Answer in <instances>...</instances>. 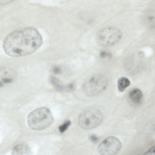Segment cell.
<instances>
[{"label":"cell","instance_id":"2e32d148","mask_svg":"<svg viewBox=\"0 0 155 155\" xmlns=\"http://www.w3.org/2000/svg\"><path fill=\"white\" fill-rule=\"evenodd\" d=\"M53 72L56 74H60L61 72V70L60 68L58 67H54L52 70Z\"/></svg>","mask_w":155,"mask_h":155},{"label":"cell","instance_id":"ba28073f","mask_svg":"<svg viewBox=\"0 0 155 155\" xmlns=\"http://www.w3.org/2000/svg\"><path fill=\"white\" fill-rule=\"evenodd\" d=\"M30 150L26 144L21 143L13 148L12 155H30Z\"/></svg>","mask_w":155,"mask_h":155},{"label":"cell","instance_id":"3957f363","mask_svg":"<svg viewBox=\"0 0 155 155\" xmlns=\"http://www.w3.org/2000/svg\"><path fill=\"white\" fill-rule=\"evenodd\" d=\"M107 78L102 74L94 75L86 80L83 86V90L87 95L93 97L104 91L108 84Z\"/></svg>","mask_w":155,"mask_h":155},{"label":"cell","instance_id":"277c9868","mask_svg":"<svg viewBox=\"0 0 155 155\" xmlns=\"http://www.w3.org/2000/svg\"><path fill=\"white\" fill-rule=\"evenodd\" d=\"M103 118L102 113L97 109L91 108L83 111L78 118V124L82 128L89 129L95 128L102 122Z\"/></svg>","mask_w":155,"mask_h":155},{"label":"cell","instance_id":"6da1fadb","mask_svg":"<svg viewBox=\"0 0 155 155\" xmlns=\"http://www.w3.org/2000/svg\"><path fill=\"white\" fill-rule=\"evenodd\" d=\"M42 39L38 30L28 27L15 30L5 38L3 46L6 53L12 57L31 54L41 45Z\"/></svg>","mask_w":155,"mask_h":155},{"label":"cell","instance_id":"7a4b0ae2","mask_svg":"<svg viewBox=\"0 0 155 155\" xmlns=\"http://www.w3.org/2000/svg\"><path fill=\"white\" fill-rule=\"evenodd\" d=\"M54 119L50 110L45 107L36 109L31 111L28 118V123L31 129L42 130L49 127Z\"/></svg>","mask_w":155,"mask_h":155},{"label":"cell","instance_id":"5b68a950","mask_svg":"<svg viewBox=\"0 0 155 155\" xmlns=\"http://www.w3.org/2000/svg\"><path fill=\"white\" fill-rule=\"evenodd\" d=\"M122 34L119 29L114 27H108L103 29L98 33L97 40L98 43L104 46L112 45L121 38Z\"/></svg>","mask_w":155,"mask_h":155},{"label":"cell","instance_id":"ac0fdd59","mask_svg":"<svg viewBox=\"0 0 155 155\" xmlns=\"http://www.w3.org/2000/svg\"><path fill=\"white\" fill-rule=\"evenodd\" d=\"M2 81L4 83H9L12 82V80L11 79L5 78L2 79Z\"/></svg>","mask_w":155,"mask_h":155},{"label":"cell","instance_id":"5bb4252c","mask_svg":"<svg viewBox=\"0 0 155 155\" xmlns=\"http://www.w3.org/2000/svg\"><path fill=\"white\" fill-rule=\"evenodd\" d=\"M147 22H148L151 25H153V22H154V16L152 14H149L147 17Z\"/></svg>","mask_w":155,"mask_h":155},{"label":"cell","instance_id":"30bf717a","mask_svg":"<svg viewBox=\"0 0 155 155\" xmlns=\"http://www.w3.org/2000/svg\"><path fill=\"white\" fill-rule=\"evenodd\" d=\"M50 82L54 88L57 91H62L64 87L59 80L53 76H51L49 78Z\"/></svg>","mask_w":155,"mask_h":155},{"label":"cell","instance_id":"e0dca14e","mask_svg":"<svg viewBox=\"0 0 155 155\" xmlns=\"http://www.w3.org/2000/svg\"><path fill=\"white\" fill-rule=\"evenodd\" d=\"M74 88V84L73 83H71L69 84L67 87V89L68 91H72Z\"/></svg>","mask_w":155,"mask_h":155},{"label":"cell","instance_id":"7c38bea8","mask_svg":"<svg viewBox=\"0 0 155 155\" xmlns=\"http://www.w3.org/2000/svg\"><path fill=\"white\" fill-rule=\"evenodd\" d=\"M111 54L110 53L104 51H101L99 54L100 57L102 59L108 58H110L111 57Z\"/></svg>","mask_w":155,"mask_h":155},{"label":"cell","instance_id":"4fadbf2b","mask_svg":"<svg viewBox=\"0 0 155 155\" xmlns=\"http://www.w3.org/2000/svg\"><path fill=\"white\" fill-rule=\"evenodd\" d=\"M90 140L93 143H97L98 141V137L95 134H91L89 137Z\"/></svg>","mask_w":155,"mask_h":155},{"label":"cell","instance_id":"9c48e42d","mask_svg":"<svg viewBox=\"0 0 155 155\" xmlns=\"http://www.w3.org/2000/svg\"><path fill=\"white\" fill-rule=\"evenodd\" d=\"M130 81L127 78L125 77L120 78L117 82L118 91L121 92L124 91L125 89L130 85Z\"/></svg>","mask_w":155,"mask_h":155},{"label":"cell","instance_id":"9a60e30c","mask_svg":"<svg viewBox=\"0 0 155 155\" xmlns=\"http://www.w3.org/2000/svg\"><path fill=\"white\" fill-rule=\"evenodd\" d=\"M143 155H155V147H151Z\"/></svg>","mask_w":155,"mask_h":155},{"label":"cell","instance_id":"8fae6325","mask_svg":"<svg viewBox=\"0 0 155 155\" xmlns=\"http://www.w3.org/2000/svg\"><path fill=\"white\" fill-rule=\"evenodd\" d=\"M71 121L69 120L65 121L63 124L59 126L58 129L61 133L64 132L71 124Z\"/></svg>","mask_w":155,"mask_h":155},{"label":"cell","instance_id":"ffe728a7","mask_svg":"<svg viewBox=\"0 0 155 155\" xmlns=\"http://www.w3.org/2000/svg\"><path fill=\"white\" fill-rule=\"evenodd\" d=\"M2 84L1 82H0V87L2 86Z\"/></svg>","mask_w":155,"mask_h":155},{"label":"cell","instance_id":"8992f818","mask_svg":"<svg viewBox=\"0 0 155 155\" xmlns=\"http://www.w3.org/2000/svg\"><path fill=\"white\" fill-rule=\"evenodd\" d=\"M121 147V143L117 138L110 136L106 138L100 144L98 152L100 155H115Z\"/></svg>","mask_w":155,"mask_h":155},{"label":"cell","instance_id":"52a82bcc","mask_svg":"<svg viewBox=\"0 0 155 155\" xmlns=\"http://www.w3.org/2000/svg\"><path fill=\"white\" fill-rule=\"evenodd\" d=\"M128 97L131 103L135 105H139L143 101V95L141 90L138 88H134L129 92Z\"/></svg>","mask_w":155,"mask_h":155},{"label":"cell","instance_id":"d6986e66","mask_svg":"<svg viewBox=\"0 0 155 155\" xmlns=\"http://www.w3.org/2000/svg\"><path fill=\"white\" fill-rule=\"evenodd\" d=\"M10 1H0V5L7 4Z\"/></svg>","mask_w":155,"mask_h":155}]
</instances>
